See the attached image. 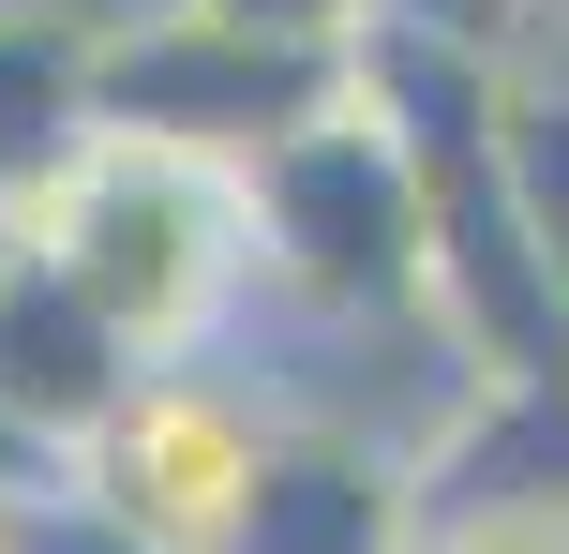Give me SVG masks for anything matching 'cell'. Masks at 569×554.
Instances as JSON below:
<instances>
[{"label": "cell", "instance_id": "1", "mask_svg": "<svg viewBox=\"0 0 569 554\" xmlns=\"http://www.w3.org/2000/svg\"><path fill=\"white\" fill-rule=\"evenodd\" d=\"M256 480H270V420L240 390H210V375H136L76 450V495L136 554H226Z\"/></svg>", "mask_w": 569, "mask_h": 554}, {"label": "cell", "instance_id": "2", "mask_svg": "<svg viewBox=\"0 0 569 554\" xmlns=\"http://www.w3.org/2000/svg\"><path fill=\"white\" fill-rule=\"evenodd\" d=\"M435 554H569V510H465Z\"/></svg>", "mask_w": 569, "mask_h": 554}]
</instances>
